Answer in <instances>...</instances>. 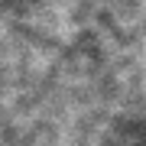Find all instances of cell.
I'll return each instance as SVG.
<instances>
[{
  "mask_svg": "<svg viewBox=\"0 0 146 146\" xmlns=\"http://www.w3.org/2000/svg\"><path fill=\"white\" fill-rule=\"evenodd\" d=\"M107 146H146V117H120L107 136Z\"/></svg>",
  "mask_w": 146,
  "mask_h": 146,
  "instance_id": "obj_1",
  "label": "cell"
}]
</instances>
